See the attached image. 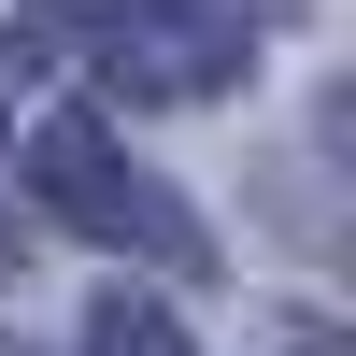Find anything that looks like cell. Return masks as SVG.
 Instances as JSON below:
<instances>
[{
    "label": "cell",
    "instance_id": "6da1fadb",
    "mask_svg": "<svg viewBox=\"0 0 356 356\" xmlns=\"http://www.w3.org/2000/svg\"><path fill=\"white\" fill-rule=\"evenodd\" d=\"M29 200H43L72 243H114V257H143V271H214V228H200L100 114H43V129H29Z\"/></svg>",
    "mask_w": 356,
    "mask_h": 356
},
{
    "label": "cell",
    "instance_id": "7a4b0ae2",
    "mask_svg": "<svg viewBox=\"0 0 356 356\" xmlns=\"http://www.w3.org/2000/svg\"><path fill=\"white\" fill-rule=\"evenodd\" d=\"M57 29L86 43V72L129 86V100H214L257 72L243 0H57Z\"/></svg>",
    "mask_w": 356,
    "mask_h": 356
},
{
    "label": "cell",
    "instance_id": "3957f363",
    "mask_svg": "<svg viewBox=\"0 0 356 356\" xmlns=\"http://www.w3.org/2000/svg\"><path fill=\"white\" fill-rule=\"evenodd\" d=\"M86 356H200V342H186V328H171V314H157V300H129V285H114V300H100V314H86Z\"/></svg>",
    "mask_w": 356,
    "mask_h": 356
},
{
    "label": "cell",
    "instance_id": "277c9868",
    "mask_svg": "<svg viewBox=\"0 0 356 356\" xmlns=\"http://www.w3.org/2000/svg\"><path fill=\"white\" fill-rule=\"evenodd\" d=\"M0 114H15V43H0Z\"/></svg>",
    "mask_w": 356,
    "mask_h": 356
},
{
    "label": "cell",
    "instance_id": "5b68a950",
    "mask_svg": "<svg viewBox=\"0 0 356 356\" xmlns=\"http://www.w3.org/2000/svg\"><path fill=\"white\" fill-rule=\"evenodd\" d=\"M0 356H29V342H15V328H0Z\"/></svg>",
    "mask_w": 356,
    "mask_h": 356
}]
</instances>
